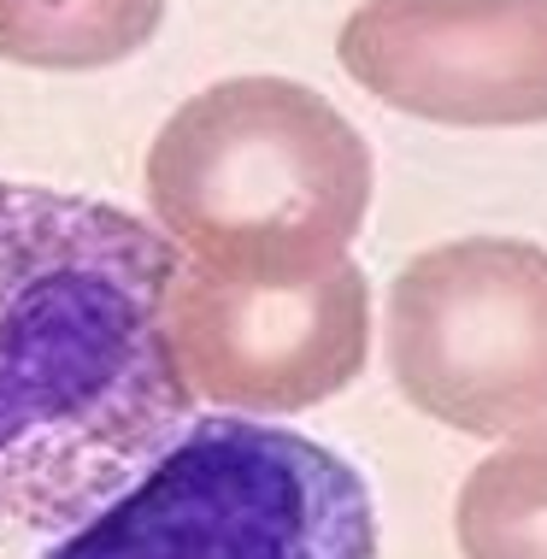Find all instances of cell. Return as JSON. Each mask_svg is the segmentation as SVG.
Returning <instances> with one entry per match:
<instances>
[{"instance_id":"obj_4","label":"cell","mask_w":547,"mask_h":559,"mask_svg":"<svg viewBox=\"0 0 547 559\" xmlns=\"http://www.w3.org/2000/svg\"><path fill=\"white\" fill-rule=\"evenodd\" d=\"M389 371L436 425L547 430V248L460 236L418 253L389 289Z\"/></svg>"},{"instance_id":"obj_5","label":"cell","mask_w":547,"mask_h":559,"mask_svg":"<svg viewBox=\"0 0 547 559\" xmlns=\"http://www.w3.org/2000/svg\"><path fill=\"white\" fill-rule=\"evenodd\" d=\"M165 330L194 395L248 418L307 413L365 371L371 289L354 260L300 277H236L182 260Z\"/></svg>"},{"instance_id":"obj_6","label":"cell","mask_w":547,"mask_h":559,"mask_svg":"<svg viewBox=\"0 0 547 559\" xmlns=\"http://www.w3.org/2000/svg\"><path fill=\"white\" fill-rule=\"evenodd\" d=\"M336 59L365 95L430 124H547V0H365Z\"/></svg>"},{"instance_id":"obj_1","label":"cell","mask_w":547,"mask_h":559,"mask_svg":"<svg viewBox=\"0 0 547 559\" xmlns=\"http://www.w3.org/2000/svg\"><path fill=\"white\" fill-rule=\"evenodd\" d=\"M182 253L88 194L0 183V536H66L182 430L165 295Z\"/></svg>"},{"instance_id":"obj_8","label":"cell","mask_w":547,"mask_h":559,"mask_svg":"<svg viewBox=\"0 0 547 559\" xmlns=\"http://www.w3.org/2000/svg\"><path fill=\"white\" fill-rule=\"evenodd\" d=\"M465 559H547V430L489 453L460 489Z\"/></svg>"},{"instance_id":"obj_2","label":"cell","mask_w":547,"mask_h":559,"mask_svg":"<svg viewBox=\"0 0 547 559\" xmlns=\"http://www.w3.org/2000/svg\"><path fill=\"white\" fill-rule=\"evenodd\" d=\"M147 201L182 260L300 277L347 260L371 213V147L307 83L230 78L165 118Z\"/></svg>"},{"instance_id":"obj_7","label":"cell","mask_w":547,"mask_h":559,"mask_svg":"<svg viewBox=\"0 0 547 559\" xmlns=\"http://www.w3.org/2000/svg\"><path fill=\"white\" fill-rule=\"evenodd\" d=\"M165 0H0V59L41 71H100L142 53Z\"/></svg>"},{"instance_id":"obj_3","label":"cell","mask_w":547,"mask_h":559,"mask_svg":"<svg viewBox=\"0 0 547 559\" xmlns=\"http://www.w3.org/2000/svg\"><path fill=\"white\" fill-rule=\"evenodd\" d=\"M41 559H377V507L324 442L224 413L194 418Z\"/></svg>"}]
</instances>
